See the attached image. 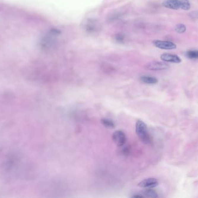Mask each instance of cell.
<instances>
[{
	"label": "cell",
	"instance_id": "cell-1",
	"mask_svg": "<svg viewBox=\"0 0 198 198\" xmlns=\"http://www.w3.org/2000/svg\"><path fill=\"white\" fill-rule=\"evenodd\" d=\"M61 33L60 30L53 28L44 34L40 41V47L42 50L45 51L53 50L58 45V39Z\"/></svg>",
	"mask_w": 198,
	"mask_h": 198
},
{
	"label": "cell",
	"instance_id": "cell-2",
	"mask_svg": "<svg viewBox=\"0 0 198 198\" xmlns=\"http://www.w3.org/2000/svg\"><path fill=\"white\" fill-rule=\"evenodd\" d=\"M135 131L137 136L143 143L148 144L151 142V137L148 132L147 126L144 121L140 120L137 121Z\"/></svg>",
	"mask_w": 198,
	"mask_h": 198
},
{
	"label": "cell",
	"instance_id": "cell-3",
	"mask_svg": "<svg viewBox=\"0 0 198 198\" xmlns=\"http://www.w3.org/2000/svg\"><path fill=\"white\" fill-rule=\"evenodd\" d=\"M84 28L86 32L90 34H96L100 30L101 25L98 20L90 19L84 23Z\"/></svg>",
	"mask_w": 198,
	"mask_h": 198
},
{
	"label": "cell",
	"instance_id": "cell-4",
	"mask_svg": "<svg viewBox=\"0 0 198 198\" xmlns=\"http://www.w3.org/2000/svg\"><path fill=\"white\" fill-rule=\"evenodd\" d=\"M145 69L148 70H162L167 69L169 66L165 62H160L158 61H153L147 63L144 66Z\"/></svg>",
	"mask_w": 198,
	"mask_h": 198
},
{
	"label": "cell",
	"instance_id": "cell-5",
	"mask_svg": "<svg viewBox=\"0 0 198 198\" xmlns=\"http://www.w3.org/2000/svg\"><path fill=\"white\" fill-rule=\"evenodd\" d=\"M152 43L155 47L161 50H172L177 48V45L175 44L168 41L156 40L153 41Z\"/></svg>",
	"mask_w": 198,
	"mask_h": 198
},
{
	"label": "cell",
	"instance_id": "cell-6",
	"mask_svg": "<svg viewBox=\"0 0 198 198\" xmlns=\"http://www.w3.org/2000/svg\"><path fill=\"white\" fill-rule=\"evenodd\" d=\"M112 140L116 145L120 147L125 144L127 141V137L123 132L117 130L113 132L112 135Z\"/></svg>",
	"mask_w": 198,
	"mask_h": 198
},
{
	"label": "cell",
	"instance_id": "cell-7",
	"mask_svg": "<svg viewBox=\"0 0 198 198\" xmlns=\"http://www.w3.org/2000/svg\"><path fill=\"white\" fill-rule=\"evenodd\" d=\"M160 59L165 62H171L174 64H179L181 62V59L177 55L169 53H164L161 55Z\"/></svg>",
	"mask_w": 198,
	"mask_h": 198
},
{
	"label": "cell",
	"instance_id": "cell-8",
	"mask_svg": "<svg viewBox=\"0 0 198 198\" xmlns=\"http://www.w3.org/2000/svg\"><path fill=\"white\" fill-rule=\"evenodd\" d=\"M159 181L155 178H149L142 180L138 183V186L142 188H153L158 186Z\"/></svg>",
	"mask_w": 198,
	"mask_h": 198
},
{
	"label": "cell",
	"instance_id": "cell-9",
	"mask_svg": "<svg viewBox=\"0 0 198 198\" xmlns=\"http://www.w3.org/2000/svg\"><path fill=\"white\" fill-rule=\"evenodd\" d=\"M163 5L169 9L178 10L180 9V0H164Z\"/></svg>",
	"mask_w": 198,
	"mask_h": 198
},
{
	"label": "cell",
	"instance_id": "cell-10",
	"mask_svg": "<svg viewBox=\"0 0 198 198\" xmlns=\"http://www.w3.org/2000/svg\"><path fill=\"white\" fill-rule=\"evenodd\" d=\"M144 196V197H149V198H158V193L152 188H147L145 190L142 192V194H140Z\"/></svg>",
	"mask_w": 198,
	"mask_h": 198
},
{
	"label": "cell",
	"instance_id": "cell-11",
	"mask_svg": "<svg viewBox=\"0 0 198 198\" xmlns=\"http://www.w3.org/2000/svg\"><path fill=\"white\" fill-rule=\"evenodd\" d=\"M140 80L144 83L148 84H155L158 83V79L156 77L148 76H143L140 77Z\"/></svg>",
	"mask_w": 198,
	"mask_h": 198
},
{
	"label": "cell",
	"instance_id": "cell-12",
	"mask_svg": "<svg viewBox=\"0 0 198 198\" xmlns=\"http://www.w3.org/2000/svg\"><path fill=\"white\" fill-rule=\"evenodd\" d=\"M191 8V3L189 0H180V9L188 11Z\"/></svg>",
	"mask_w": 198,
	"mask_h": 198
},
{
	"label": "cell",
	"instance_id": "cell-13",
	"mask_svg": "<svg viewBox=\"0 0 198 198\" xmlns=\"http://www.w3.org/2000/svg\"><path fill=\"white\" fill-rule=\"evenodd\" d=\"M101 123L104 126L107 128H114L115 127V123L113 121L107 119H102Z\"/></svg>",
	"mask_w": 198,
	"mask_h": 198
},
{
	"label": "cell",
	"instance_id": "cell-14",
	"mask_svg": "<svg viewBox=\"0 0 198 198\" xmlns=\"http://www.w3.org/2000/svg\"><path fill=\"white\" fill-rule=\"evenodd\" d=\"M186 56L191 59H195L198 58V51L197 50H189L186 53Z\"/></svg>",
	"mask_w": 198,
	"mask_h": 198
},
{
	"label": "cell",
	"instance_id": "cell-15",
	"mask_svg": "<svg viewBox=\"0 0 198 198\" xmlns=\"http://www.w3.org/2000/svg\"><path fill=\"white\" fill-rule=\"evenodd\" d=\"M186 27L185 25L183 23H179L175 26V30L178 33H183L185 32Z\"/></svg>",
	"mask_w": 198,
	"mask_h": 198
},
{
	"label": "cell",
	"instance_id": "cell-16",
	"mask_svg": "<svg viewBox=\"0 0 198 198\" xmlns=\"http://www.w3.org/2000/svg\"><path fill=\"white\" fill-rule=\"evenodd\" d=\"M115 39L118 42H123L124 40V36L121 34H118L116 36Z\"/></svg>",
	"mask_w": 198,
	"mask_h": 198
},
{
	"label": "cell",
	"instance_id": "cell-17",
	"mask_svg": "<svg viewBox=\"0 0 198 198\" xmlns=\"http://www.w3.org/2000/svg\"><path fill=\"white\" fill-rule=\"evenodd\" d=\"M132 198H144V196L140 194H137V195H133L132 197Z\"/></svg>",
	"mask_w": 198,
	"mask_h": 198
}]
</instances>
